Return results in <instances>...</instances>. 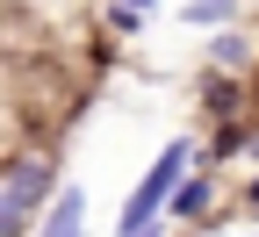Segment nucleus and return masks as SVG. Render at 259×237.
Returning <instances> with one entry per match:
<instances>
[{
  "mask_svg": "<svg viewBox=\"0 0 259 237\" xmlns=\"http://www.w3.org/2000/svg\"><path fill=\"white\" fill-rule=\"evenodd\" d=\"M79 223H87V194H79V187H65V194H58V209H51V223H44V237H79Z\"/></svg>",
  "mask_w": 259,
  "mask_h": 237,
  "instance_id": "obj_3",
  "label": "nucleus"
},
{
  "mask_svg": "<svg viewBox=\"0 0 259 237\" xmlns=\"http://www.w3.org/2000/svg\"><path fill=\"white\" fill-rule=\"evenodd\" d=\"M144 237H151V230H144Z\"/></svg>",
  "mask_w": 259,
  "mask_h": 237,
  "instance_id": "obj_8",
  "label": "nucleus"
},
{
  "mask_svg": "<svg viewBox=\"0 0 259 237\" xmlns=\"http://www.w3.org/2000/svg\"><path fill=\"white\" fill-rule=\"evenodd\" d=\"M51 187H58V165H51V158H22L15 173H0V237H15L22 216L36 209Z\"/></svg>",
  "mask_w": 259,
  "mask_h": 237,
  "instance_id": "obj_1",
  "label": "nucleus"
},
{
  "mask_svg": "<svg viewBox=\"0 0 259 237\" xmlns=\"http://www.w3.org/2000/svg\"><path fill=\"white\" fill-rule=\"evenodd\" d=\"M173 209H180V216H202V209H209V180H194V187H173Z\"/></svg>",
  "mask_w": 259,
  "mask_h": 237,
  "instance_id": "obj_4",
  "label": "nucleus"
},
{
  "mask_svg": "<svg viewBox=\"0 0 259 237\" xmlns=\"http://www.w3.org/2000/svg\"><path fill=\"white\" fill-rule=\"evenodd\" d=\"M238 0H202V8H187V22H231Z\"/></svg>",
  "mask_w": 259,
  "mask_h": 237,
  "instance_id": "obj_5",
  "label": "nucleus"
},
{
  "mask_svg": "<svg viewBox=\"0 0 259 237\" xmlns=\"http://www.w3.org/2000/svg\"><path fill=\"white\" fill-rule=\"evenodd\" d=\"M180 165H187V144H166V158L151 165V180L130 194V209H122V237H144V223L158 216V201H166L173 187H180Z\"/></svg>",
  "mask_w": 259,
  "mask_h": 237,
  "instance_id": "obj_2",
  "label": "nucleus"
},
{
  "mask_svg": "<svg viewBox=\"0 0 259 237\" xmlns=\"http://www.w3.org/2000/svg\"><path fill=\"white\" fill-rule=\"evenodd\" d=\"M216 65H245V43L238 36H216Z\"/></svg>",
  "mask_w": 259,
  "mask_h": 237,
  "instance_id": "obj_6",
  "label": "nucleus"
},
{
  "mask_svg": "<svg viewBox=\"0 0 259 237\" xmlns=\"http://www.w3.org/2000/svg\"><path fill=\"white\" fill-rule=\"evenodd\" d=\"M137 8H151V0H137Z\"/></svg>",
  "mask_w": 259,
  "mask_h": 237,
  "instance_id": "obj_7",
  "label": "nucleus"
}]
</instances>
